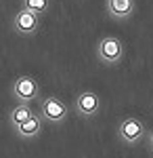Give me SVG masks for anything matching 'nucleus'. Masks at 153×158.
Returning a JSON list of instances; mask_svg holds the SVG:
<instances>
[{
  "label": "nucleus",
  "instance_id": "5",
  "mask_svg": "<svg viewBox=\"0 0 153 158\" xmlns=\"http://www.w3.org/2000/svg\"><path fill=\"white\" fill-rule=\"evenodd\" d=\"M15 27L19 30V32H34L36 27H38V17H36L34 11H29V9H23L21 13H17V17H15Z\"/></svg>",
  "mask_w": 153,
  "mask_h": 158
},
{
  "label": "nucleus",
  "instance_id": "3",
  "mask_svg": "<svg viewBox=\"0 0 153 158\" xmlns=\"http://www.w3.org/2000/svg\"><path fill=\"white\" fill-rule=\"evenodd\" d=\"M42 114L46 120H53V122H59L67 116V108L65 103L57 97H46L42 101Z\"/></svg>",
  "mask_w": 153,
  "mask_h": 158
},
{
  "label": "nucleus",
  "instance_id": "4",
  "mask_svg": "<svg viewBox=\"0 0 153 158\" xmlns=\"http://www.w3.org/2000/svg\"><path fill=\"white\" fill-rule=\"evenodd\" d=\"M15 95L21 99V101H27V99H34L38 95V85H36L34 78H29V76H21V78H17L15 80Z\"/></svg>",
  "mask_w": 153,
  "mask_h": 158
},
{
  "label": "nucleus",
  "instance_id": "1",
  "mask_svg": "<svg viewBox=\"0 0 153 158\" xmlns=\"http://www.w3.org/2000/svg\"><path fill=\"white\" fill-rule=\"evenodd\" d=\"M122 53H124V47H122V42H120L118 38H111V36L103 38L101 44H99V55L107 63H116L122 57Z\"/></svg>",
  "mask_w": 153,
  "mask_h": 158
},
{
  "label": "nucleus",
  "instance_id": "7",
  "mask_svg": "<svg viewBox=\"0 0 153 158\" xmlns=\"http://www.w3.org/2000/svg\"><path fill=\"white\" fill-rule=\"evenodd\" d=\"M107 6H109V13L116 17H128L132 13L134 2L132 0H107Z\"/></svg>",
  "mask_w": 153,
  "mask_h": 158
},
{
  "label": "nucleus",
  "instance_id": "10",
  "mask_svg": "<svg viewBox=\"0 0 153 158\" xmlns=\"http://www.w3.org/2000/svg\"><path fill=\"white\" fill-rule=\"evenodd\" d=\"M46 6H48L46 0H25V9H29V11H34V13L44 11Z\"/></svg>",
  "mask_w": 153,
  "mask_h": 158
},
{
  "label": "nucleus",
  "instance_id": "8",
  "mask_svg": "<svg viewBox=\"0 0 153 158\" xmlns=\"http://www.w3.org/2000/svg\"><path fill=\"white\" fill-rule=\"evenodd\" d=\"M40 127H42L40 118H38L36 114H32V118H29V120H25L23 124H19V127H17V133L21 135V137H36V135L40 133Z\"/></svg>",
  "mask_w": 153,
  "mask_h": 158
},
{
  "label": "nucleus",
  "instance_id": "6",
  "mask_svg": "<svg viewBox=\"0 0 153 158\" xmlns=\"http://www.w3.org/2000/svg\"><path fill=\"white\" fill-rule=\"evenodd\" d=\"M76 106H78V110L82 112L84 116H92V114H96V110H99V97L94 95V93H82L80 97H78V101H76Z\"/></svg>",
  "mask_w": 153,
  "mask_h": 158
},
{
  "label": "nucleus",
  "instance_id": "2",
  "mask_svg": "<svg viewBox=\"0 0 153 158\" xmlns=\"http://www.w3.org/2000/svg\"><path fill=\"white\" fill-rule=\"evenodd\" d=\"M143 135H145V124L139 118H126V120H122V124H120V137L124 141L134 143V141L141 139Z\"/></svg>",
  "mask_w": 153,
  "mask_h": 158
},
{
  "label": "nucleus",
  "instance_id": "11",
  "mask_svg": "<svg viewBox=\"0 0 153 158\" xmlns=\"http://www.w3.org/2000/svg\"><path fill=\"white\" fill-rule=\"evenodd\" d=\"M149 141H151V148H153V133H151V137H149Z\"/></svg>",
  "mask_w": 153,
  "mask_h": 158
},
{
  "label": "nucleus",
  "instance_id": "9",
  "mask_svg": "<svg viewBox=\"0 0 153 158\" xmlns=\"http://www.w3.org/2000/svg\"><path fill=\"white\" fill-rule=\"evenodd\" d=\"M32 118V110L27 108L25 103H21V106H17V108L11 112V122L15 124V129L19 127V124H23L25 120H29Z\"/></svg>",
  "mask_w": 153,
  "mask_h": 158
}]
</instances>
